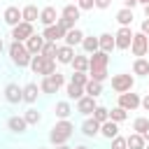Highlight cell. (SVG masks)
Instances as JSON below:
<instances>
[{
	"label": "cell",
	"instance_id": "obj_51",
	"mask_svg": "<svg viewBox=\"0 0 149 149\" xmlns=\"http://www.w3.org/2000/svg\"><path fill=\"white\" fill-rule=\"evenodd\" d=\"M5 51V42H2V37H0V54Z\"/></svg>",
	"mask_w": 149,
	"mask_h": 149
},
{
	"label": "cell",
	"instance_id": "obj_1",
	"mask_svg": "<svg viewBox=\"0 0 149 149\" xmlns=\"http://www.w3.org/2000/svg\"><path fill=\"white\" fill-rule=\"evenodd\" d=\"M72 133H74L72 121H68V119H58V121L51 126V130H49V142H51L54 147H58V144H68V140L72 137Z\"/></svg>",
	"mask_w": 149,
	"mask_h": 149
},
{
	"label": "cell",
	"instance_id": "obj_14",
	"mask_svg": "<svg viewBox=\"0 0 149 149\" xmlns=\"http://www.w3.org/2000/svg\"><path fill=\"white\" fill-rule=\"evenodd\" d=\"M72 58H74V49L68 47V44H58V49H56V63H61V65H70Z\"/></svg>",
	"mask_w": 149,
	"mask_h": 149
},
{
	"label": "cell",
	"instance_id": "obj_48",
	"mask_svg": "<svg viewBox=\"0 0 149 149\" xmlns=\"http://www.w3.org/2000/svg\"><path fill=\"white\" fill-rule=\"evenodd\" d=\"M121 2H123V7H126V9H133V7H137V5H140L137 0H121Z\"/></svg>",
	"mask_w": 149,
	"mask_h": 149
},
{
	"label": "cell",
	"instance_id": "obj_19",
	"mask_svg": "<svg viewBox=\"0 0 149 149\" xmlns=\"http://www.w3.org/2000/svg\"><path fill=\"white\" fill-rule=\"evenodd\" d=\"M21 21H26V23H35V21H40V9H37V5H26V7H21Z\"/></svg>",
	"mask_w": 149,
	"mask_h": 149
},
{
	"label": "cell",
	"instance_id": "obj_53",
	"mask_svg": "<svg viewBox=\"0 0 149 149\" xmlns=\"http://www.w3.org/2000/svg\"><path fill=\"white\" fill-rule=\"evenodd\" d=\"M137 2H140L142 7H144V5H149V0H137Z\"/></svg>",
	"mask_w": 149,
	"mask_h": 149
},
{
	"label": "cell",
	"instance_id": "obj_46",
	"mask_svg": "<svg viewBox=\"0 0 149 149\" xmlns=\"http://www.w3.org/2000/svg\"><path fill=\"white\" fill-rule=\"evenodd\" d=\"M140 33H142V35H147V37H149V19H144V21H142V23H140Z\"/></svg>",
	"mask_w": 149,
	"mask_h": 149
},
{
	"label": "cell",
	"instance_id": "obj_24",
	"mask_svg": "<svg viewBox=\"0 0 149 149\" xmlns=\"http://www.w3.org/2000/svg\"><path fill=\"white\" fill-rule=\"evenodd\" d=\"M100 135H102L105 140H114V137L119 135V123H114V121L100 123Z\"/></svg>",
	"mask_w": 149,
	"mask_h": 149
},
{
	"label": "cell",
	"instance_id": "obj_20",
	"mask_svg": "<svg viewBox=\"0 0 149 149\" xmlns=\"http://www.w3.org/2000/svg\"><path fill=\"white\" fill-rule=\"evenodd\" d=\"M37 98H40V86H37L35 81L26 84V86H23V102L33 105V102H37Z\"/></svg>",
	"mask_w": 149,
	"mask_h": 149
},
{
	"label": "cell",
	"instance_id": "obj_44",
	"mask_svg": "<svg viewBox=\"0 0 149 149\" xmlns=\"http://www.w3.org/2000/svg\"><path fill=\"white\" fill-rule=\"evenodd\" d=\"M109 142H112V149H126V137H121V135H116Z\"/></svg>",
	"mask_w": 149,
	"mask_h": 149
},
{
	"label": "cell",
	"instance_id": "obj_52",
	"mask_svg": "<svg viewBox=\"0 0 149 149\" xmlns=\"http://www.w3.org/2000/svg\"><path fill=\"white\" fill-rule=\"evenodd\" d=\"M72 149H88L86 144H77V147H72Z\"/></svg>",
	"mask_w": 149,
	"mask_h": 149
},
{
	"label": "cell",
	"instance_id": "obj_43",
	"mask_svg": "<svg viewBox=\"0 0 149 149\" xmlns=\"http://www.w3.org/2000/svg\"><path fill=\"white\" fill-rule=\"evenodd\" d=\"M77 7H79V12H91L95 7V0H79Z\"/></svg>",
	"mask_w": 149,
	"mask_h": 149
},
{
	"label": "cell",
	"instance_id": "obj_32",
	"mask_svg": "<svg viewBox=\"0 0 149 149\" xmlns=\"http://www.w3.org/2000/svg\"><path fill=\"white\" fill-rule=\"evenodd\" d=\"M84 95H91V98H98V95H102V84H98V81L88 79V84L84 86Z\"/></svg>",
	"mask_w": 149,
	"mask_h": 149
},
{
	"label": "cell",
	"instance_id": "obj_50",
	"mask_svg": "<svg viewBox=\"0 0 149 149\" xmlns=\"http://www.w3.org/2000/svg\"><path fill=\"white\" fill-rule=\"evenodd\" d=\"M56 149H72V147H70V144H58Z\"/></svg>",
	"mask_w": 149,
	"mask_h": 149
},
{
	"label": "cell",
	"instance_id": "obj_35",
	"mask_svg": "<svg viewBox=\"0 0 149 149\" xmlns=\"http://www.w3.org/2000/svg\"><path fill=\"white\" fill-rule=\"evenodd\" d=\"M40 93L51 95V93H58V88H56V84H54L49 77H42V81H40Z\"/></svg>",
	"mask_w": 149,
	"mask_h": 149
},
{
	"label": "cell",
	"instance_id": "obj_7",
	"mask_svg": "<svg viewBox=\"0 0 149 149\" xmlns=\"http://www.w3.org/2000/svg\"><path fill=\"white\" fill-rule=\"evenodd\" d=\"M119 107H123L126 112H135L140 107V93H133V91H126V93H119Z\"/></svg>",
	"mask_w": 149,
	"mask_h": 149
},
{
	"label": "cell",
	"instance_id": "obj_56",
	"mask_svg": "<svg viewBox=\"0 0 149 149\" xmlns=\"http://www.w3.org/2000/svg\"><path fill=\"white\" fill-rule=\"evenodd\" d=\"M77 2H79V0H74V5H77Z\"/></svg>",
	"mask_w": 149,
	"mask_h": 149
},
{
	"label": "cell",
	"instance_id": "obj_12",
	"mask_svg": "<svg viewBox=\"0 0 149 149\" xmlns=\"http://www.w3.org/2000/svg\"><path fill=\"white\" fill-rule=\"evenodd\" d=\"M95 107H98V102H95V98H91V95H84V98L77 100V112H79L81 116H91Z\"/></svg>",
	"mask_w": 149,
	"mask_h": 149
},
{
	"label": "cell",
	"instance_id": "obj_8",
	"mask_svg": "<svg viewBox=\"0 0 149 149\" xmlns=\"http://www.w3.org/2000/svg\"><path fill=\"white\" fill-rule=\"evenodd\" d=\"M30 35H35V28H33V23H26V21H21L19 26H14V28H12V42H26Z\"/></svg>",
	"mask_w": 149,
	"mask_h": 149
},
{
	"label": "cell",
	"instance_id": "obj_41",
	"mask_svg": "<svg viewBox=\"0 0 149 149\" xmlns=\"http://www.w3.org/2000/svg\"><path fill=\"white\" fill-rule=\"evenodd\" d=\"M56 26H61L65 33H68V30H72V28H77V23H74V21H70V19H63V16H58Z\"/></svg>",
	"mask_w": 149,
	"mask_h": 149
},
{
	"label": "cell",
	"instance_id": "obj_31",
	"mask_svg": "<svg viewBox=\"0 0 149 149\" xmlns=\"http://www.w3.org/2000/svg\"><path fill=\"white\" fill-rule=\"evenodd\" d=\"M133 9H126V7H121L119 12H116V23L119 26H130L133 23Z\"/></svg>",
	"mask_w": 149,
	"mask_h": 149
},
{
	"label": "cell",
	"instance_id": "obj_15",
	"mask_svg": "<svg viewBox=\"0 0 149 149\" xmlns=\"http://www.w3.org/2000/svg\"><path fill=\"white\" fill-rule=\"evenodd\" d=\"M42 37H44V42H58V40L65 37V30L54 23V26H47V28L42 30Z\"/></svg>",
	"mask_w": 149,
	"mask_h": 149
},
{
	"label": "cell",
	"instance_id": "obj_26",
	"mask_svg": "<svg viewBox=\"0 0 149 149\" xmlns=\"http://www.w3.org/2000/svg\"><path fill=\"white\" fill-rule=\"evenodd\" d=\"M61 16L63 19H70V21H79V16H81V12H79V7L74 5V2H70V5H65L63 9H61Z\"/></svg>",
	"mask_w": 149,
	"mask_h": 149
},
{
	"label": "cell",
	"instance_id": "obj_45",
	"mask_svg": "<svg viewBox=\"0 0 149 149\" xmlns=\"http://www.w3.org/2000/svg\"><path fill=\"white\" fill-rule=\"evenodd\" d=\"M112 0H95V9H109Z\"/></svg>",
	"mask_w": 149,
	"mask_h": 149
},
{
	"label": "cell",
	"instance_id": "obj_4",
	"mask_svg": "<svg viewBox=\"0 0 149 149\" xmlns=\"http://www.w3.org/2000/svg\"><path fill=\"white\" fill-rule=\"evenodd\" d=\"M133 86H135V74H130V72L112 74V91L126 93V91H133Z\"/></svg>",
	"mask_w": 149,
	"mask_h": 149
},
{
	"label": "cell",
	"instance_id": "obj_49",
	"mask_svg": "<svg viewBox=\"0 0 149 149\" xmlns=\"http://www.w3.org/2000/svg\"><path fill=\"white\" fill-rule=\"evenodd\" d=\"M144 19H149V5H144Z\"/></svg>",
	"mask_w": 149,
	"mask_h": 149
},
{
	"label": "cell",
	"instance_id": "obj_39",
	"mask_svg": "<svg viewBox=\"0 0 149 149\" xmlns=\"http://www.w3.org/2000/svg\"><path fill=\"white\" fill-rule=\"evenodd\" d=\"M70 81L77 84V86H86V84H88V72H72Z\"/></svg>",
	"mask_w": 149,
	"mask_h": 149
},
{
	"label": "cell",
	"instance_id": "obj_54",
	"mask_svg": "<svg viewBox=\"0 0 149 149\" xmlns=\"http://www.w3.org/2000/svg\"><path fill=\"white\" fill-rule=\"evenodd\" d=\"M144 149H149V142H147V144H144Z\"/></svg>",
	"mask_w": 149,
	"mask_h": 149
},
{
	"label": "cell",
	"instance_id": "obj_33",
	"mask_svg": "<svg viewBox=\"0 0 149 149\" xmlns=\"http://www.w3.org/2000/svg\"><path fill=\"white\" fill-rule=\"evenodd\" d=\"M126 119H128V112H126L123 107H119V105H116V107H112V109H109V121L121 123V121H126Z\"/></svg>",
	"mask_w": 149,
	"mask_h": 149
},
{
	"label": "cell",
	"instance_id": "obj_25",
	"mask_svg": "<svg viewBox=\"0 0 149 149\" xmlns=\"http://www.w3.org/2000/svg\"><path fill=\"white\" fill-rule=\"evenodd\" d=\"M72 70L74 72H88V56L86 54H74V58H72Z\"/></svg>",
	"mask_w": 149,
	"mask_h": 149
},
{
	"label": "cell",
	"instance_id": "obj_17",
	"mask_svg": "<svg viewBox=\"0 0 149 149\" xmlns=\"http://www.w3.org/2000/svg\"><path fill=\"white\" fill-rule=\"evenodd\" d=\"M7 128H9V133H14V135H23V133L28 130V123H26L23 116H9V119H7Z\"/></svg>",
	"mask_w": 149,
	"mask_h": 149
},
{
	"label": "cell",
	"instance_id": "obj_2",
	"mask_svg": "<svg viewBox=\"0 0 149 149\" xmlns=\"http://www.w3.org/2000/svg\"><path fill=\"white\" fill-rule=\"evenodd\" d=\"M7 54H9V61L19 68V70H23V68H28L30 65V54H28V49H26V44L23 42H12L9 47H7Z\"/></svg>",
	"mask_w": 149,
	"mask_h": 149
},
{
	"label": "cell",
	"instance_id": "obj_30",
	"mask_svg": "<svg viewBox=\"0 0 149 149\" xmlns=\"http://www.w3.org/2000/svg\"><path fill=\"white\" fill-rule=\"evenodd\" d=\"M144 137L142 135H137V133H130L128 137H126V149H144Z\"/></svg>",
	"mask_w": 149,
	"mask_h": 149
},
{
	"label": "cell",
	"instance_id": "obj_16",
	"mask_svg": "<svg viewBox=\"0 0 149 149\" xmlns=\"http://www.w3.org/2000/svg\"><path fill=\"white\" fill-rule=\"evenodd\" d=\"M23 44H26V49H28V54H30V56H37V54L42 51V47H44V37L35 33V35H30Z\"/></svg>",
	"mask_w": 149,
	"mask_h": 149
},
{
	"label": "cell",
	"instance_id": "obj_13",
	"mask_svg": "<svg viewBox=\"0 0 149 149\" xmlns=\"http://www.w3.org/2000/svg\"><path fill=\"white\" fill-rule=\"evenodd\" d=\"M2 21H5L9 28L19 26V23H21V9H19L16 5H9V7L5 9V14H2Z\"/></svg>",
	"mask_w": 149,
	"mask_h": 149
},
{
	"label": "cell",
	"instance_id": "obj_10",
	"mask_svg": "<svg viewBox=\"0 0 149 149\" xmlns=\"http://www.w3.org/2000/svg\"><path fill=\"white\" fill-rule=\"evenodd\" d=\"M5 100H7L9 105H19V102H23V86L9 81V84L5 86Z\"/></svg>",
	"mask_w": 149,
	"mask_h": 149
},
{
	"label": "cell",
	"instance_id": "obj_9",
	"mask_svg": "<svg viewBox=\"0 0 149 149\" xmlns=\"http://www.w3.org/2000/svg\"><path fill=\"white\" fill-rule=\"evenodd\" d=\"M107 65H109V54L95 51V54L88 56V72H93V70H107Z\"/></svg>",
	"mask_w": 149,
	"mask_h": 149
},
{
	"label": "cell",
	"instance_id": "obj_40",
	"mask_svg": "<svg viewBox=\"0 0 149 149\" xmlns=\"http://www.w3.org/2000/svg\"><path fill=\"white\" fill-rule=\"evenodd\" d=\"M107 77H109L107 70H93V72H88V79H93V81H98V84H102Z\"/></svg>",
	"mask_w": 149,
	"mask_h": 149
},
{
	"label": "cell",
	"instance_id": "obj_21",
	"mask_svg": "<svg viewBox=\"0 0 149 149\" xmlns=\"http://www.w3.org/2000/svg\"><path fill=\"white\" fill-rule=\"evenodd\" d=\"M98 47H100V51H105V54H112L116 47H114V35L112 33H102V35H98Z\"/></svg>",
	"mask_w": 149,
	"mask_h": 149
},
{
	"label": "cell",
	"instance_id": "obj_3",
	"mask_svg": "<svg viewBox=\"0 0 149 149\" xmlns=\"http://www.w3.org/2000/svg\"><path fill=\"white\" fill-rule=\"evenodd\" d=\"M28 68L33 70V74L49 77V74H54V72H56V61L44 58L42 54H37V56H33V58H30V65H28Z\"/></svg>",
	"mask_w": 149,
	"mask_h": 149
},
{
	"label": "cell",
	"instance_id": "obj_27",
	"mask_svg": "<svg viewBox=\"0 0 149 149\" xmlns=\"http://www.w3.org/2000/svg\"><path fill=\"white\" fill-rule=\"evenodd\" d=\"M133 74L135 77H147L149 74V61L147 58H135L133 61Z\"/></svg>",
	"mask_w": 149,
	"mask_h": 149
},
{
	"label": "cell",
	"instance_id": "obj_22",
	"mask_svg": "<svg viewBox=\"0 0 149 149\" xmlns=\"http://www.w3.org/2000/svg\"><path fill=\"white\" fill-rule=\"evenodd\" d=\"M79 47L84 49V54H86V56H91V54L100 51V47H98V37H95V35H84V40H81V44H79Z\"/></svg>",
	"mask_w": 149,
	"mask_h": 149
},
{
	"label": "cell",
	"instance_id": "obj_6",
	"mask_svg": "<svg viewBox=\"0 0 149 149\" xmlns=\"http://www.w3.org/2000/svg\"><path fill=\"white\" fill-rule=\"evenodd\" d=\"M130 51L135 58H144L149 51V37L142 33H133V42H130Z\"/></svg>",
	"mask_w": 149,
	"mask_h": 149
},
{
	"label": "cell",
	"instance_id": "obj_28",
	"mask_svg": "<svg viewBox=\"0 0 149 149\" xmlns=\"http://www.w3.org/2000/svg\"><path fill=\"white\" fill-rule=\"evenodd\" d=\"M54 114H56V119H68V116L72 114V105H70L68 100H61V102H56Z\"/></svg>",
	"mask_w": 149,
	"mask_h": 149
},
{
	"label": "cell",
	"instance_id": "obj_37",
	"mask_svg": "<svg viewBox=\"0 0 149 149\" xmlns=\"http://www.w3.org/2000/svg\"><path fill=\"white\" fill-rule=\"evenodd\" d=\"M133 130H135L137 135H144V133L149 130V119H147V116H137V119L133 121Z\"/></svg>",
	"mask_w": 149,
	"mask_h": 149
},
{
	"label": "cell",
	"instance_id": "obj_55",
	"mask_svg": "<svg viewBox=\"0 0 149 149\" xmlns=\"http://www.w3.org/2000/svg\"><path fill=\"white\" fill-rule=\"evenodd\" d=\"M37 149H47V147H37Z\"/></svg>",
	"mask_w": 149,
	"mask_h": 149
},
{
	"label": "cell",
	"instance_id": "obj_34",
	"mask_svg": "<svg viewBox=\"0 0 149 149\" xmlns=\"http://www.w3.org/2000/svg\"><path fill=\"white\" fill-rule=\"evenodd\" d=\"M23 119H26V123H28V126H37V123L42 121V114H40L35 107H30V109H26V112H23Z\"/></svg>",
	"mask_w": 149,
	"mask_h": 149
},
{
	"label": "cell",
	"instance_id": "obj_29",
	"mask_svg": "<svg viewBox=\"0 0 149 149\" xmlns=\"http://www.w3.org/2000/svg\"><path fill=\"white\" fill-rule=\"evenodd\" d=\"M65 95H68L70 100H79V98H84V86H77V84L68 81V84H65Z\"/></svg>",
	"mask_w": 149,
	"mask_h": 149
},
{
	"label": "cell",
	"instance_id": "obj_11",
	"mask_svg": "<svg viewBox=\"0 0 149 149\" xmlns=\"http://www.w3.org/2000/svg\"><path fill=\"white\" fill-rule=\"evenodd\" d=\"M58 21V12H56V7L54 5H47V7H42L40 9V23L47 28V26H54Z\"/></svg>",
	"mask_w": 149,
	"mask_h": 149
},
{
	"label": "cell",
	"instance_id": "obj_23",
	"mask_svg": "<svg viewBox=\"0 0 149 149\" xmlns=\"http://www.w3.org/2000/svg\"><path fill=\"white\" fill-rule=\"evenodd\" d=\"M63 40H65V44H68V47H72V49H74L77 44H81V40H84V30L72 28V30H68V33H65V37H63Z\"/></svg>",
	"mask_w": 149,
	"mask_h": 149
},
{
	"label": "cell",
	"instance_id": "obj_47",
	"mask_svg": "<svg viewBox=\"0 0 149 149\" xmlns=\"http://www.w3.org/2000/svg\"><path fill=\"white\" fill-rule=\"evenodd\" d=\"M140 107H142V109H144V112H149V93H147V95H142V98H140Z\"/></svg>",
	"mask_w": 149,
	"mask_h": 149
},
{
	"label": "cell",
	"instance_id": "obj_42",
	"mask_svg": "<svg viewBox=\"0 0 149 149\" xmlns=\"http://www.w3.org/2000/svg\"><path fill=\"white\" fill-rule=\"evenodd\" d=\"M49 79L56 84V88H63V86H65V77H63V72H58V70H56L54 74H49Z\"/></svg>",
	"mask_w": 149,
	"mask_h": 149
},
{
	"label": "cell",
	"instance_id": "obj_18",
	"mask_svg": "<svg viewBox=\"0 0 149 149\" xmlns=\"http://www.w3.org/2000/svg\"><path fill=\"white\" fill-rule=\"evenodd\" d=\"M81 135H84V137H95V135H100V123H98L93 116H86L84 123H81Z\"/></svg>",
	"mask_w": 149,
	"mask_h": 149
},
{
	"label": "cell",
	"instance_id": "obj_5",
	"mask_svg": "<svg viewBox=\"0 0 149 149\" xmlns=\"http://www.w3.org/2000/svg\"><path fill=\"white\" fill-rule=\"evenodd\" d=\"M133 42V28L130 26H119V30L114 33V47L119 51H128Z\"/></svg>",
	"mask_w": 149,
	"mask_h": 149
},
{
	"label": "cell",
	"instance_id": "obj_36",
	"mask_svg": "<svg viewBox=\"0 0 149 149\" xmlns=\"http://www.w3.org/2000/svg\"><path fill=\"white\" fill-rule=\"evenodd\" d=\"M98 123H105V121H109V109L105 107V105H98L95 109H93V114H91Z\"/></svg>",
	"mask_w": 149,
	"mask_h": 149
},
{
	"label": "cell",
	"instance_id": "obj_38",
	"mask_svg": "<svg viewBox=\"0 0 149 149\" xmlns=\"http://www.w3.org/2000/svg\"><path fill=\"white\" fill-rule=\"evenodd\" d=\"M56 49H58V44L56 42H44V47H42V56L44 58H51V61H56Z\"/></svg>",
	"mask_w": 149,
	"mask_h": 149
}]
</instances>
